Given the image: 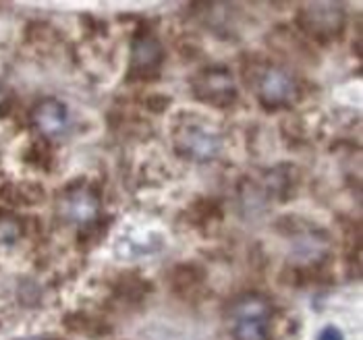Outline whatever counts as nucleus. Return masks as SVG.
Returning <instances> with one entry per match:
<instances>
[{"label":"nucleus","mask_w":363,"mask_h":340,"mask_svg":"<svg viewBox=\"0 0 363 340\" xmlns=\"http://www.w3.org/2000/svg\"><path fill=\"white\" fill-rule=\"evenodd\" d=\"M172 143L179 156L194 162L214 160L223 152V135L199 116H185L174 127Z\"/></svg>","instance_id":"f257e3e1"},{"label":"nucleus","mask_w":363,"mask_h":340,"mask_svg":"<svg viewBox=\"0 0 363 340\" xmlns=\"http://www.w3.org/2000/svg\"><path fill=\"white\" fill-rule=\"evenodd\" d=\"M252 84L262 106L277 110L286 108L297 100V84L289 71L277 64H259L252 73Z\"/></svg>","instance_id":"f03ea898"},{"label":"nucleus","mask_w":363,"mask_h":340,"mask_svg":"<svg viewBox=\"0 0 363 340\" xmlns=\"http://www.w3.org/2000/svg\"><path fill=\"white\" fill-rule=\"evenodd\" d=\"M272 307L259 297H243L233 307V334L237 340H268L270 339Z\"/></svg>","instance_id":"7ed1b4c3"},{"label":"nucleus","mask_w":363,"mask_h":340,"mask_svg":"<svg viewBox=\"0 0 363 340\" xmlns=\"http://www.w3.org/2000/svg\"><path fill=\"white\" fill-rule=\"evenodd\" d=\"M194 91L197 100L216 108H228L237 100V87L233 75L223 67H210L197 73L194 79Z\"/></svg>","instance_id":"20e7f679"},{"label":"nucleus","mask_w":363,"mask_h":340,"mask_svg":"<svg viewBox=\"0 0 363 340\" xmlns=\"http://www.w3.org/2000/svg\"><path fill=\"white\" fill-rule=\"evenodd\" d=\"M162 44L150 31H143L135 38L131 46V77L135 79H150L156 77L162 67Z\"/></svg>","instance_id":"39448f33"},{"label":"nucleus","mask_w":363,"mask_h":340,"mask_svg":"<svg viewBox=\"0 0 363 340\" xmlns=\"http://www.w3.org/2000/svg\"><path fill=\"white\" fill-rule=\"evenodd\" d=\"M301 23L308 29L313 38H335L342 29L345 23V13L338 4L330 2H318L311 4L301 13Z\"/></svg>","instance_id":"423d86ee"},{"label":"nucleus","mask_w":363,"mask_h":340,"mask_svg":"<svg viewBox=\"0 0 363 340\" xmlns=\"http://www.w3.org/2000/svg\"><path fill=\"white\" fill-rule=\"evenodd\" d=\"M33 120H35V127L48 135V137H56L60 135L65 129H67V123H69V113H67V106L58 100H44L38 104L35 113H33Z\"/></svg>","instance_id":"0eeeda50"},{"label":"nucleus","mask_w":363,"mask_h":340,"mask_svg":"<svg viewBox=\"0 0 363 340\" xmlns=\"http://www.w3.org/2000/svg\"><path fill=\"white\" fill-rule=\"evenodd\" d=\"M67 208H69V214H71L73 218H77V220H87V218L94 216V212H96V208H98V201H96V198H94L91 193H87V191L84 193V191H82V193H75V196L69 198Z\"/></svg>","instance_id":"6e6552de"},{"label":"nucleus","mask_w":363,"mask_h":340,"mask_svg":"<svg viewBox=\"0 0 363 340\" xmlns=\"http://www.w3.org/2000/svg\"><path fill=\"white\" fill-rule=\"evenodd\" d=\"M318 340H345L342 332L336 328V326H326L320 334H318Z\"/></svg>","instance_id":"1a4fd4ad"}]
</instances>
